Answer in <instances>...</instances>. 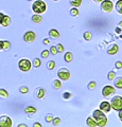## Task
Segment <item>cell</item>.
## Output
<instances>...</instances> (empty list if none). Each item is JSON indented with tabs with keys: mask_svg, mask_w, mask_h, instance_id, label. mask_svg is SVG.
<instances>
[{
	"mask_svg": "<svg viewBox=\"0 0 122 127\" xmlns=\"http://www.w3.org/2000/svg\"><path fill=\"white\" fill-rule=\"evenodd\" d=\"M116 92V89L114 88L113 86H104L103 89H102V94H103V96L105 97H108L109 95H112Z\"/></svg>",
	"mask_w": 122,
	"mask_h": 127,
	"instance_id": "obj_7",
	"label": "cell"
},
{
	"mask_svg": "<svg viewBox=\"0 0 122 127\" xmlns=\"http://www.w3.org/2000/svg\"><path fill=\"white\" fill-rule=\"evenodd\" d=\"M60 123H61V119H60V118H56V119H53V120H52V124H53L54 126L60 125Z\"/></svg>",
	"mask_w": 122,
	"mask_h": 127,
	"instance_id": "obj_33",
	"label": "cell"
},
{
	"mask_svg": "<svg viewBox=\"0 0 122 127\" xmlns=\"http://www.w3.org/2000/svg\"><path fill=\"white\" fill-rule=\"evenodd\" d=\"M10 23H11V17L10 16L4 15L3 18H2V20H1V25L3 27H7V26H10Z\"/></svg>",
	"mask_w": 122,
	"mask_h": 127,
	"instance_id": "obj_12",
	"label": "cell"
},
{
	"mask_svg": "<svg viewBox=\"0 0 122 127\" xmlns=\"http://www.w3.org/2000/svg\"><path fill=\"white\" fill-rule=\"evenodd\" d=\"M41 65V59L39 58H35L33 61V66L35 67V68H38Z\"/></svg>",
	"mask_w": 122,
	"mask_h": 127,
	"instance_id": "obj_27",
	"label": "cell"
},
{
	"mask_svg": "<svg viewBox=\"0 0 122 127\" xmlns=\"http://www.w3.org/2000/svg\"><path fill=\"white\" fill-rule=\"evenodd\" d=\"M93 119L96 120L98 126L103 127L105 125H107V117H106L103 111L100 109H97L93 111Z\"/></svg>",
	"mask_w": 122,
	"mask_h": 127,
	"instance_id": "obj_1",
	"label": "cell"
},
{
	"mask_svg": "<svg viewBox=\"0 0 122 127\" xmlns=\"http://www.w3.org/2000/svg\"><path fill=\"white\" fill-rule=\"evenodd\" d=\"M25 111H26L27 113H35V112H36V108L33 107V106H28L25 109Z\"/></svg>",
	"mask_w": 122,
	"mask_h": 127,
	"instance_id": "obj_22",
	"label": "cell"
},
{
	"mask_svg": "<svg viewBox=\"0 0 122 127\" xmlns=\"http://www.w3.org/2000/svg\"><path fill=\"white\" fill-rule=\"evenodd\" d=\"M49 35H50V37H52V38H58L60 37V33H58V31L56 29H51L49 31Z\"/></svg>",
	"mask_w": 122,
	"mask_h": 127,
	"instance_id": "obj_15",
	"label": "cell"
},
{
	"mask_svg": "<svg viewBox=\"0 0 122 127\" xmlns=\"http://www.w3.org/2000/svg\"><path fill=\"white\" fill-rule=\"evenodd\" d=\"M42 42H44L45 43V45H49V43H50V40H49V39H44V41H42Z\"/></svg>",
	"mask_w": 122,
	"mask_h": 127,
	"instance_id": "obj_39",
	"label": "cell"
},
{
	"mask_svg": "<svg viewBox=\"0 0 122 127\" xmlns=\"http://www.w3.org/2000/svg\"><path fill=\"white\" fill-rule=\"evenodd\" d=\"M19 91H20L21 93H28L29 89H28V87H26V86H22V87H20V89H19Z\"/></svg>",
	"mask_w": 122,
	"mask_h": 127,
	"instance_id": "obj_34",
	"label": "cell"
},
{
	"mask_svg": "<svg viewBox=\"0 0 122 127\" xmlns=\"http://www.w3.org/2000/svg\"><path fill=\"white\" fill-rule=\"evenodd\" d=\"M11 47L10 41H3V50H9Z\"/></svg>",
	"mask_w": 122,
	"mask_h": 127,
	"instance_id": "obj_32",
	"label": "cell"
},
{
	"mask_svg": "<svg viewBox=\"0 0 122 127\" xmlns=\"http://www.w3.org/2000/svg\"><path fill=\"white\" fill-rule=\"evenodd\" d=\"M32 10H33L34 13L41 14L47 10V5H46V3L42 1V0H36V1L33 3V5H32Z\"/></svg>",
	"mask_w": 122,
	"mask_h": 127,
	"instance_id": "obj_2",
	"label": "cell"
},
{
	"mask_svg": "<svg viewBox=\"0 0 122 127\" xmlns=\"http://www.w3.org/2000/svg\"><path fill=\"white\" fill-rule=\"evenodd\" d=\"M3 13H0V25H1V20H2V18H3Z\"/></svg>",
	"mask_w": 122,
	"mask_h": 127,
	"instance_id": "obj_43",
	"label": "cell"
},
{
	"mask_svg": "<svg viewBox=\"0 0 122 127\" xmlns=\"http://www.w3.org/2000/svg\"><path fill=\"white\" fill-rule=\"evenodd\" d=\"M18 127H26L25 124H20V125H18Z\"/></svg>",
	"mask_w": 122,
	"mask_h": 127,
	"instance_id": "obj_46",
	"label": "cell"
},
{
	"mask_svg": "<svg viewBox=\"0 0 122 127\" xmlns=\"http://www.w3.org/2000/svg\"><path fill=\"white\" fill-rule=\"evenodd\" d=\"M118 51H119V47H118L117 45H113L109 49H107V54L109 55H114V54H116Z\"/></svg>",
	"mask_w": 122,
	"mask_h": 127,
	"instance_id": "obj_11",
	"label": "cell"
},
{
	"mask_svg": "<svg viewBox=\"0 0 122 127\" xmlns=\"http://www.w3.org/2000/svg\"><path fill=\"white\" fill-rule=\"evenodd\" d=\"M120 38H121V39H122V35H121V36H120Z\"/></svg>",
	"mask_w": 122,
	"mask_h": 127,
	"instance_id": "obj_49",
	"label": "cell"
},
{
	"mask_svg": "<svg viewBox=\"0 0 122 127\" xmlns=\"http://www.w3.org/2000/svg\"><path fill=\"white\" fill-rule=\"evenodd\" d=\"M72 58H73V55H72L71 52H66V53H65V55H64L65 62L70 63V62H72Z\"/></svg>",
	"mask_w": 122,
	"mask_h": 127,
	"instance_id": "obj_17",
	"label": "cell"
},
{
	"mask_svg": "<svg viewBox=\"0 0 122 127\" xmlns=\"http://www.w3.org/2000/svg\"><path fill=\"white\" fill-rule=\"evenodd\" d=\"M63 97H64L65 100H69V98L71 97V93L70 92H65L64 94H63Z\"/></svg>",
	"mask_w": 122,
	"mask_h": 127,
	"instance_id": "obj_35",
	"label": "cell"
},
{
	"mask_svg": "<svg viewBox=\"0 0 122 127\" xmlns=\"http://www.w3.org/2000/svg\"><path fill=\"white\" fill-rule=\"evenodd\" d=\"M42 20V18H41V14H35L32 16V21L35 22V23H38V22H41Z\"/></svg>",
	"mask_w": 122,
	"mask_h": 127,
	"instance_id": "obj_18",
	"label": "cell"
},
{
	"mask_svg": "<svg viewBox=\"0 0 122 127\" xmlns=\"http://www.w3.org/2000/svg\"><path fill=\"white\" fill-rule=\"evenodd\" d=\"M107 77H108L109 81H114V79H115V77H116V73L114 72V71H111V72L108 73Z\"/></svg>",
	"mask_w": 122,
	"mask_h": 127,
	"instance_id": "obj_29",
	"label": "cell"
},
{
	"mask_svg": "<svg viewBox=\"0 0 122 127\" xmlns=\"http://www.w3.org/2000/svg\"><path fill=\"white\" fill-rule=\"evenodd\" d=\"M12 126V120L6 117V116H2L0 118V127H11Z\"/></svg>",
	"mask_w": 122,
	"mask_h": 127,
	"instance_id": "obj_8",
	"label": "cell"
},
{
	"mask_svg": "<svg viewBox=\"0 0 122 127\" xmlns=\"http://www.w3.org/2000/svg\"><path fill=\"white\" fill-rule=\"evenodd\" d=\"M118 116H119V119H120V121L122 122V110H120V111H119V114H118Z\"/></svg>",
	"mask_w": 122,
	"mask_h": 127,
	"instance_id": "obj_40",
	"label": "cell"
},
{
	"mask_svg": "<svg viewBox=\"0 0 122 127\" xmlns=\"http://www.w3.org/2000/svg\"><path fill=\"white\" fill-rule=\"evenodd\" d=\"M52 120H53L52 114H48V116L46 117V121H47V122H52Z\"/></svg>",
	"mask_w": 122,
	"mask_h": 127,
	"instance_id": "obj_37",
	"label": "cell"
},
{
	"mask_svg": "<svg viewBox=\"0 0 122 127\" xmlns=\"http://www.w3.org/2000/svg\"><path fill=\"white\" fill-rule=\"evenodd\" d=\"M35 95H36L37 98L41 100V98H42V97L45 96V90L42 89V88H38L36 91H35Z\"/></svg>",
	"mask_w": 122,
	"mask_h": 127,
	"instance_id": "obj_13",
	"label": "cell"
},
{
	"mask_svg": "<svg viewBox=\"0 0 122 127\" xmlns=\"http://www.w3.org/2000/svg\"><path fill=\"white\" fill-rule=\"evenodd\" d=\"M57 74H58V77H60L62 81H68L70 78V72H69V70L66 68H61L58 70Z\"/></svg>",
	"mask_w": 122,
	"mask_h": 127,
	"instance_id": "obj_6",
	"label": "cell"
},
{
	"mask_svg": "<svg viewBox=\"0 0 122 127\" xmlns=\"http://www.w3.org/2000/svg\"><path fill=\"white\" fill-rule=\"evenodd\" d=\"M86 123H87V125L90 126V127H96V126H98L97 122H96V120H94L93 118H87Z\"/></svg>",
	"mask_w": 122,
	"mask_h": 127,
	"instance_id": "obj_16",
	"label": "cell"
},
{
	"mask_svg": "<svg viewBox=\"0 0 122 127\" xmlns=\"http://www.w3.org/2000/svg\"><path fill=\"white\" fill-rule=\"evenodd\" d=\"M84 38H85V39H86V40H87V41L91 40V39H92V34L90 33L89 31L85 32V33H84Z\"/></svg>",
	"mask_w": 122,
	"mask_h": 127,
	"instance_id": "obj_23",
	"label": "cell"
},
{
	"mask_svg": "<svg viewBox=\"0 0 122 127\" xmlns=\"http://www.w3.org/2000/svg\"><path fill=\"white\" fill-rule=\"evenodd\" d=\"M34 127H41V124H39V123H34Z\"/></svg>",
	"mask_w": 122,
	"mask_h": 127,
	"instance_id": "obj_41",
	"label": "cell"
},
{
	"mask_svg": "<svg viewBox=\"0 0 122 127\" xmlns=\"http://www.w3.org/2000/svg\"><path fill=\"white\" fill-rule=\"evenodd\" d=\"M2 49H3V41L0 40V50H2Z\"/></svg>",
	"mask_w": 122,
	"mask_h": 127,
	"instance_id": "obj_42",
	"label": "cell"
},
{
	"mask_svg": "<svg viewBox=\"0 0 122 127\" xmlns=\"http://www.w3.org/2000/svg\"><path fill=\"white\" fill-rule=\"evenodd\" d=\"M115 66H116L117 69H121V68H122V63H121V62H116Z\"/></svg>",
	"mask_w": 122,
	"mask_h": 127,
	"instance_id": "obj_38",
	"label": "cell"
},
{
	"mask_svg": "<svg viewBox=\"0 0 122 127\" xmlns=\"http://www.w3.org/2000/svg\"><path fill=\"white\" fill-rule=\"evenodd\" d=\"M56 48H57L58 52H64V47H63L62 43H58V45H56Z\"/></svg>",
	"mask_w": 122,
	"mask_h": 127,
	"instance_id": "obj_36",
	"label": "cell"
},
{
	"mask_svg": "<svg viewBox=\"0 0 122 127\" xmlns=\"http://www.w3.org/2000/svg\"><path fill=\"white\" fill-rule=\"evenodd\" d=\"M70 15L71 16H78L79 15V10H78V7H72L71 10H70Z\"/></svg>",
	"mask_w": 122,
	"mask_h": 127,
	"instance_id": "obj_26",
	"label": "cell"
},
{
	"mask_svg": "<svg viewBox=\"0 0 122 127\" xmlns=\"http://www.w3.org/2000/svg\"><path fill=\"white\" fill-rule=\"evenodd\" d=\"M53 1H58V0H53Z\"/></svg>",
	"mask_w": 122,
	"mask_h": 127,
	"instance_id": "obj_48",
	"label": "cell"
},
{
	"mask_svg": "<svg viewBox=\"0 0 122 127\" xmlns=\"http://www.w3.org/2000/svg\"><path fill=\"white\" fill-rule=\"evenodd\" d=\"M120 32H121L120 27H119V28H116V33H120Z\"/></svg>",
	"mask_w": 122,
	"mask_h": 127,
	"instance_id": "obj_44",
	"label": "cell"
},
{
	"mask_svg": "<svg viewBox=\"0 0 122 127\" xmlns=\"http://www.w3.org/2000/svg\"><path fill=\"white\" fill-rule=\"evenodd\" d=\"M18 67L22 72H28V71H30L31 67H32V64H31V62L29 61V59L23 58V59H21V61H19Z\"/></svg>",
	"mask_w": 122,
	"mask_h": 127,
	"instance_id": "obj_4",
	"label": "cell"
},
{
	"mask_svg": "<svg viewBox=\"0 0 122 127\" xmlns=\"http://www.w3.org/2000/svg\"><path fill=\"white\" fill-rule=\"evenodd\" d=\"M52 86H53V88H54V89L58 90V89H61V88H62V83H61V81H58V79H55V81H53Z\"/></svg>",
	"mask_w": 122,
	"mask_h": 127,
	"instance_id": "obj_20",
	"label": "cell"
},
{
	"mask_svg": "<svg viewBox=\"0 0 122 127\" xmlns=\"http://www.w3.org/2000/svg\"><path fill=\"white\" fill-rule=\"evenodd\" d=\"M96 86H97V84H96V82H93V81H91L88 84V89L89 90H93V89H96Z\"/></svg>",
	"mask_w": 122,
	"mask_h": 127,
	"instance_id": "obj_30",
	"label": "cell"
},
{
	"mask_svg": "<svg viewBox=\"0 0 122 127\" xmlns=\"http://www.w3.org/2000/svg\"><path fill=\"white\" fill-rule=\"evenodd\" d=\"M114 83H115V87L118 89H122V77H115L114 79Z\"/></svg>",
	"mask_w": 122,
	"mask_h": 127,
	"instance_id": "obj_14",
	"label": "cell"
},
{
	"mask_svg": "<svg viewBox=\"0 0 122 127\" xmlns=\"http://www.w3.org/2000/svg\"><path fill=\"white\" fill-rule=\"evenodd\" d=\"M54 67H55V62L54 61H50L48 64H47V68H48L49 70H53Z\"/></svg>",
	"mask_w": 122,
	"mask_h": 127,
	"instance_id": "obj_25",
	"label": "cell"
},
{
	"mask_svg": "<svg viewBox=\"0 0 122 127\" xmlns=\"http://www.w3.org/2000/svg\"><path fill=\"white\" fill-rule=\"evenodd\" d=\"M112 109V106H111V103H108L107 101H104V102H102L101 104H100V110H102L104 113H107L109 112Z\"/></svg>",
	"mask_w": 122,
	"mask_h": 127,
	"instance_id": "obj_10",
	"label": "cell"
},
{
	"mask_svg": "<svg viewBox=\"0 0 122 127\" xmlns=\"http://www.w3.org/2000/svg\"><path fill=\"white\" fill-rule=\"evenodd\" d=\"M69 2L73 7H79L82 4V0H69Z\"/></svg>",
	"mask_w": 122,
	"mask_h": 127,
	"instance_id": "obj_19",
	"label": "cell"
},
{
	"mask_svg": "<svg viewBox=\"0 0 122 127\" xmlns=\"http://www.w3.org/2000/svg\"><path fill=\"white\" fill-rule=\"evenodd\" d=\"M50 53H52L53 55H56L57 53H58V51H57V48H56V46H52L50 48Z\"/></svg>",
	"mask_w": 122,
	"mask_h": 127,
	"instance_id": "obj_28",
	"label": "cell"
},
{
	"mask_svg": "<svg viewBox=\"0 0 122 127\" xmlns=\"http://www.w3.org/2000/svg\"><path fill=\"white\" fill-rule=\"evenodd\" d=\"M119 27H120V28H122V21H120V23H119Z\"/></svg>",
	"mask_w": 122,
	"mask_h": 127,
	"instance_id": "obj_47",
	"label": "cell"
},
{
	"mask_svg": "<svg viewBox=\"0 0 122 127\" xmlns=\"http://www.w3.org/2000/svg\"><path fill=\"white\" fill-rule=\"evenodd\" d=\"M94 2H98V3H101L102 1H103V0H93Z\"/></svg>",
	"mask_w": 122,
	"mask_h": 127,
	"instance_id": "obj_45",
	"label": "cell"
},
{
	"mask_svg": "<svg viewBox=\"0 0 122 127\" xmlns=\"http://www.w3.org/2000/svg\"><path fill=\"white\" fill-rule=\"evenodd\" d=\"M49 54H50V51H48V50H44L41 52V57L42 58H47L49 56Z\"/></svg>",
	"mask_w": 122,
	"mask_h": 127,
	"instance_id": "obj_31",
	"label": "cell"
},
{
	"mask_svg": "<svg viewBox=\"0 0 122 127\" xmlns=\"http://www.w3.org/2000/svg\"><path fill=\"white\" fill-rule=\"evenodd\" d=\"M28 1H31V0H28Z\"/></svg>",
	"mask_w": 122,
	"mask_h": 127,
	"instance_id": "obj_50",
	"label": "cell"
},
{
	"mask_svg": "<svg viewBox=\"0 0 122 127\" xmlns=\"http://www.w3.org/2000/svg\"><path fill=\"white\" fill-rule=\"evenodd\" d=\"M111 106H112V108L116 111L122 110V96H120V95H115V96L112 98Z\"/></svg>",
	"mask_w": 122,
	"mask_h": 127,
	"instance_id": "obj_3",
	"label": "cell"
},
{
	"mask_svg": "<svg viewBox=\"0 0 122 127\" xmlns=\"http://www.w3.org/2000/svg\"><path fill=\"white\" fill-rule=\"evenodd\" d=\"M9 96V93L5 91V89H0V97L1 98H6Z\"/></svg>",
	"mask_w": 122,
	"mask_h": 127,
	"instance_id": "obj_24",
	"label": "cell"
},
{
	"mask_svg": "<svg viewBox=\"0 0 122 127\" xmlns=\"http://www.w3.org/2000/svg\"><path fill=\"white\" fill-rule=\"evenodd\" d=\"M101 9L104 13H111L114 10V3L111 0H103L101 2Z\"/></svg>",
	"mask_w": 122,
	"mask_h": 127,
	"instance_id": "obj_5",
	"label": "cell"
},
{
	"mask_svg": "<svg viewBox=\"0 0 122 127\" xmlns=\"http://www.w3.org/2000/svg\"><path fill=\"white\" fill-rule=\"evenodd\" d=\"M35 38H36V35H35V33L32 31L27 32L25 34V36H23V39H25V41H27V42H33L35 40Z\"/></svg>",
	"mask_w": 122,
	"mask_h": 127,
	"instance_id": "obj_9",
	"label": "cell"
},
{
	"mask_svg": "<svg viewBox=\"0 0 122 127\" xmlns=\"http://www.w3.org/2000/svg\"><path fill=\"white\" fill-rule=\"evenodd\" d=\"M116 11L119 14H122V0H118L116 3Z\"/></svg>",
	"mask_w": 122,
	"mask_h": 127,
	"instance_id": "obj_21",
	"label": "cell"
}]
</instances>
